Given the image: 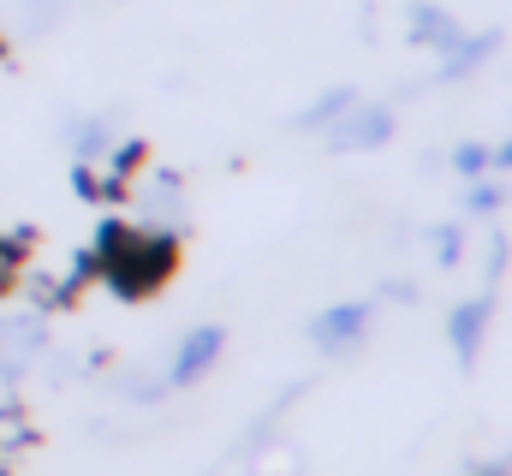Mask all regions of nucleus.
Masks as SVG:
<instances>
[{"mask_svg":"<svg viewBox=\"0 0 512 476\" xmlns=\"http://www.w3.org/2000/svg\"><path fill=\"white\" fill-rule=\"evenodd\" d=\"M227 346V334L221 328H191L185 340H179V352H173V369H167V387H191V381H203L209 369H215V357Z\"/></svg>","mask_w":512,"mask_h":476,"instance_id":"obj_2","label":"nucleus"},{"mask_svg":"<svg viewBox=\"0 0 512 476\" xmlns=\"http://www.w3.org/2000/svg\"><path fill=\"white\" fill-rule=\"evenodd\" d=\"M489 161H495L501 173H512V137H507V143H501V149H489Z\"/></svg>","mask_w":512,"mask_h":476,"instance_id":"obj_12","label":"nucleus"},{"mask_svg":"<svg viewBox=\"0 0 512 476\" xmlns=\"http://www.w3.org/2000/svg\"><path fill=\"white\" fill-rule=\"evenodd\" d=\"M453 173H465V179H483V173H495V161H489V143H459V149H453Z\"/></svg>","mask_w":512,"mask_h":476,"instance_id":"obj_9","label":"nucleus"},{"mask_svg":"<svg viewBox=\"0 0 512 476\" xmlns=\"http://www.w3.org/2000/svg\"><path fill=\"white\" fill-rule=\"evenodd\" d=\"M370 334V304H334V310H322L316 322H310V340L322 346V352H346V346H358Z\"/></svg>","mask_w":512,"mask_h":476,"instance_id":"obj_4","label":"nucleus"},{"mask_svg":"<svg viewBox=\"0 0 512 476\" xmlns=\"http://www.w3.org/2000/svg\"><path fill=\"white\" fill-rule=\"evenodd\" d=\"M489 54H495V36H459L453 48H441V78L459 84V78H471Z\"/></svg>","mask_w":512,"mask_h":476,"instance_id":"obj_6","label":"nucleus"},{"mask_svg":"<svg viewBox=\"0 0 512 476\" xmlns=\"http://www.w3.org/2000/svg\"><path fill=\"white\" fill-rule=\"evenodd\" d=\"M471 209H477V215H489V209H501V185H489V179H477V185H471Z\"/></svg>","mask_w":512,"mask_h":476,"instance_id":"obj_10","label":"nucleus"},{"mask_svg":"<svg viewBox=\"0 0 512 476\" xmlns=\"http://www.w3.org/2000/svg\"><path fill=\"white\" fill-rule=\"evenodd\" d=\"M489 322H495V298H471V304H459V310L447 316V340H453L459 363H477Z\"/></svg>","mask_w":512,"mask_h":476,"instance_id":"obj_5","label":"nucleus"},{"mask_svg":"<svg viewBox=\"0 0 512 476\" xmlns=\"http://www.w3.org/2000/svg\"><path fill=\"white\" fill-rule=\"evenodd\" d=\"M167 262H173L167 238H120L114 244V280H120V292H149L155 280H167Z\"/></svg>","mask_w":512,"mask_h":476,"instance_id":"obj_1","label":"nucleus"},{"mask_svg":"<svg viewBox=\"0 0 512 476\" xmlns=\"http://www.w3.org/2000/svg\"><path fill=\"white\" fill-rule=\"evenodd\" d=\"M352 102H358L352 90H328V96H322L316 108H304V114H298V125H304V131H328L334 119H340L346 108H352Z\"/></svg>","mask_w":512,"mask_h":476,"instance_id":"obj_8","label":"nucleus"},{"mask_svg":"<svg viewBox=\"0 0 512 476\" xmlns=\"http://www.w3.org/2000/svg\"><path fill=\"white\" fill-rule=\"evenodd\" d=\"M411 36H417L423 48H453L465 30H459L453 12H441V6H411Z\"/></svg>","mask_w":512,"mask_h":476,"instance_id":"obj_7","label":"nucleus"},{"mask_svg":"<svg viewBox=\"0 0 512 476\" xmlns=\"http://www.w3.org/2000/svg\"><path fill=\"white\" fill-rule=\"evenodd\" d=\"M328 137H334V149H382L387 137H393V114H387V108L352 102L346 114L328 125Z\"/></svg>","mask_w":512,"mask_h":476,"instance_id":"obj_3","label":"nucleus"},{"mask_svg":"<svg viewBox=\"0 0 512 476\" xmlns=\"http://www.w3.org/2000/svg\"><path fill=\"white\" fill-rule=\"evenodd\" d=\"M459 256H465V233L447 227V233H441V262H459Z\"/></svg>","mask_w":512,"mask_h":476,"instance_id":"obj_11","label":"nucleus"}]
</instances>
